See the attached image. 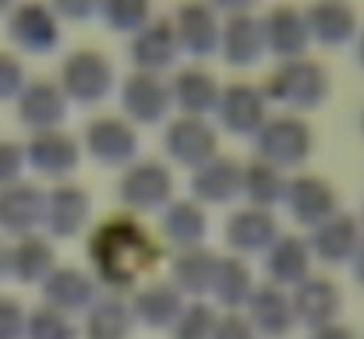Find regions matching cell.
I'll return each instance as SVG.
<instances>
[{
  "mask_svg": "<svg viewBox=\"0 0 364 339\" xmlns=\"http://www.w3.org/2000/svg\"><path fill=\"white\" fill-rule=\"evenodd\" d=\"M326 71L322 64L315 60H304V57H294L287 60L283 68H276L269 78H265V92L283 99V103H297V107H315L322 96H326Z\"/></svg>",
  "mask_w": 364,
  "mask_h": 339,
  "instance_id": "1",
  "label": "cell"
},
{
  "mask_svg": "<svg viewBox=\"0 0 364 339\" xmlns=\"http://www.w3.org/2000/svg\"><path fill=\"white\" fill-rule=\"evenodd\" d=\"M60 78H64V89H68L71 96H78V99L89 103V99L107 96L114 71H110V64H107L103 53H96V50H78V53H71V57L64 60Z\"/></svg>",
  "mask_w": 364,
  "mask_h": 339,
  "instance_id": "2",
  "label": "cell"
},
{
  "mask_svg": "<svg viewBox=\"0 0 364 339\" xmlns=\"http://www.w3.org/2000/svg\"><path fill=\"white\" fill-rule=\"evenodd\" d=\"M11 36L25 50H50L57 43V11L36 0H25L11 11Z\"/></svg>",
  "mask_w": 364,
  "mask_h": 339,
  "instance_id": "3",
  "label": "cell"
},
{
  "mask_svg": "<svg viewBox=\"0 0 364 339\" xmlns=\"http://www.w3.org/2000/svg\"><path fill=\"white\" fill-rule=\"evenodd\" d=\"M262 36H265V46L269 50H276L279 57H290L294 60L304 50V43H308V21H304V14L297 7L276 4L262 18Z\"/></svg>",
  "mask_w": 364,
  "mask_h": 339,
  "instance_id": "4",
  "label": "cell"
},
{
  "mask_svg": "<svg viewBox=\"0 0 364 339\" xmlns=\"http://www.w3.org/2000/svg\"><path fill=\"white\" fill-rule=\"evenodd\" d=\"M173 28H177V43L188 46L191 53H209L220 46V21L205 0H184Z\"/></svg>",
  "mask_w": 364,
  "mask_h": 339,
  "instance_id": "5",
  "label": "cell"
},
{
  "mask_svg": "<svg viewBox=\"0 0 364 339\" xmlns=\"http://www.w3.org/2000/svg\"><path fill=\"white\" fill-rule=\"evenodd\" d=\"M177 28H173V21H149V25H141L138 28V36H134V43H131V57H134V64L141 68V71H159V68H166L170 60H173V53H177Z\"/></svg>",
  "mask_w": 364,
  "mask_h": 339,
  "instance_id": "6",
  "label": "cell"
},
{
  "mask_svg": "<svg viewBox=\"0 0 364 339\" xmlns=\"http://www.w3.org/2000/svg\"><path fill=\"white\" fill-rule=\"evenodd\" d=\"M220 46H223V53H227L230 64H251V60H258V53L265 50L262 21H255L251 14H230L227 25L220 28Z\"/></svg>",
  "mask_w": 364,
  "mask_h": 339,
  "instance_id": "7",
  "label": "cell"
},
{
  "mask_svg": "<svg viewBox=\"0 0 364 339\" xmlns=\"http://www.w3.org/2000/svg\"><path fill=\"white\" fill-rule=\"evenodd\" d=\"M166 103H170V89L152 71H138V75L127 78V85H124V107H127L131 117L156 120L159 113L166 110Z\"/></svg>",
  "mask_w": 364,
  "mask_h": 339,
  "instance_id": "8",
  "label": "cell"
},
{
  "mask_svg": "<svg viewBox=\"0 0 364 339\" xmlns=\"http://www.w3.org/2000/svg\"><path fill=\"white\" fill-rule=\"evenodd\" d=\"M308 36L322 39V43H343L354 32V11L343 0H318L308 14Z\"/></svg>",
  "mask_w": 364,
  "mask_h": 339,
  "instance_id": "9",
  "label": "cell"
},
{
  "mask_svg": "<svg viewBox=\"0 0 364 339\" xmlns=\"http://www.w3.org/2000/svg\"><path fill=\"white\" fill-rule=\"evenodd\" d=\"M170 92H173V99L191 113V117L220 103V89H216L213 75H209V71H202V68H184V71L173 78Z\"/></svg>",
  "mask_w": 364,
  "mask_h": 339,
  "instance_id": "10",
  "label": "cell"
},
{
  "mask_svg": "<svg viewBox=\"0 0 364 339\" xmlns=\"http://www.w3.org/2000/svg\"><path fill=\"white\" fill-rule=\"evenodd\" d=\"M216 107H220L223 120H227L234 131H247V127H255V124L262 120L265 99H262L258 89H251V85H244V82H234V85L220 96Z\"/></svg>",
  "mask_w": 364,
  "mask_h": 339,
  "instance_id": "11",
  "label": "cell"
},
{
  "mask_svg": "<svg viewBox=\"0 0 364 339\" xmlns=\"http://www.w3.org/2000/svg\"><path fill=\"white\" fill-rule=\"evenodd\" d=\"M262 145L276 159H297L301 152H308V127L294 117H279L262 131Z\"/></svg>",
  "mask_w": 364,
  "mask_h": 339,
  "instance_id": "12",
  "label": "cell"
},
{
  "mask_svg": "<svg viewBox=\"0 0 364 339\" xmlns=\"http://www.w3.org/2000/svg\"><path fill=\"white\" fill-rule=\"evenodd\" d=\"M64 113V96L57 85L50 82H32L25 92H21V117L32 120V124H53L57 117Z\"/></svg>",
  "mask_w": 364,
  "mask_h": 339,
  "instance_id": "13",
  "label": "cell"
},
{
  "mask_svg": "<svg viewBox=\"0 0 364 339\" xmlns=\"http://www.w3.org/2000/svg\"><path fill=\"white\" fill-rule=\"evenodd\" d=\"M170 149L184 159H202L205 152H213V131L198 117H184L170 127Z\"/></svg>",
  "mask_w": 364,
  "mask_h": 339,
  "instance_id": "14",
  "label": "cell"
},
{
  "mask_svg": "<svg viewBox=\"0 0 364 339\" xmlns=\"http://www.w3.org/2000/svg\"><path fill=\"white\" fill-rule=\"evenodd\" d=\"M89 141L100 156L107 159H121L124 152H131V131L124 120H114V117H103L89 127Z\"/></svg>",
  "mask_w": 364,
  "mask_h": 339,
  "instance_id": "15",
  "label": "cell"
},
{
  "mask_svg": "<svg viewBox=\"0 0 364 339\" xmlns=\"http://www.w3.org/2000/svg\"><path fill=\"white\" fill-rule=\"evenodd\" d=\"M100 11L114 28H141L149 18V0H100Z\"/></svg>",
  "mask_w": 364,
  "mask_h": 339,
  "instance_id": "16",
  "label": "cell"
},
{
  "mask_svg": "<svg viewBox=\"0 0 364 339\" xmlns=\"http://www.w3.org/2000/svg\"><path fill=\"white\" fill-rule=\"evenodd\" d=\"M21 89V64L11 53H0V96H11Z\"/></svg>",
  "mask_w": 364,
  "mask_h": 339,
  "instance_id": "17",
  "label": "cell"
},
{
  "mask_svg": "<svg viewBox=\"0 0 364 339\" xmlns=\"http://www.w3.org/2000/svg\"><path fill=\"white\" fill-rule=\"evenodd\" d=\"M96 7H100V0H53V11L68 14V18H89Z\"/></svg>",
  "mask_w": 364,
  "mask_h": 339,
  "instance_id": "18",
  "label": "cell"
},
{
  "mask_svg": "<svg viewBox=\"0 0 364 339\" xmlns=\"http://www.w3.org/2000/svg\"><path fill=\"white\" fill-rule=\"evenodd\" d=\"M216 7H223V11H230V14H247V7L255 4V0H213Z\"/></svg>",
  "mask_w": 364,
  "mask_h": 339,
  "instance_id": "19",
  "label": "cell"
},
{
  "mask_svg": "<svg viewBox=\"0 0 364 339\" xmlns=\"http://www.w3.org/2000/svg\"><path fill=\"white\" fill-rule=\"evenodd\" d=\"M11 7V0H0V11H7Z\"/></svg>",
  "mask_w": 364,
  "mask_h": 339,
  "instance_id": "20",
  "label": "cell"
},
{
  "mask_svg": "<svg viewBox=\"0 0 364 339\" xmlns=\"http://www.w3.org/2000/svg\"><path fill=\"white\" fill-rule=\"evenodd\" d=\"M358 53H361V64H364V39H361V50H358Z\"/></svg>",
  "mask_w": 364,
  "mask_h": 339,
  "instance_id": "21",
  "label": "cell"
}]
</instances>
